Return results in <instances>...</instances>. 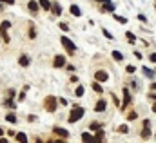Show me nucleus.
Here are the masks:
<instances>
[{"label":"nucleus","mask_w":156,"mask_h":143,"mask_svg":"<svg viewBox=\"0 0 156 143\" xmlns=\"http://www.w3.org/2000/svg\"><path fill=\"white\" fill-rule=\"evenodd\" d=\"M93 89H95L96 93H102V85H100V82L95 80V82H93Z\"/></svg>","instance_id":"nucleus-21"},{"label":"nucleus","mask_w":156,"mask_h":143,"mask_svg":"<svg viewBox=\"0 0 156 143\" xmlns=\"http://www.w3.org/2000/svg\"><path fill=\"white\" fill-rule=\"evenodd\" d=\"M105 107H107V103H105L104 100H100V102L96 103V107H95V111H96V112H104V111H105Z\"/></svg>","instance_id":"nucleus-10"},{"label":"nucleus","mask_w":156,"mask_h":143,"mask_svg":"<svg viewBox=\"0 0 156 143\" xmlns=\"http://www.w3.org/2000/svg\"><path fill=\"white\" fill-rule=\"evenodd\" d=\"M149 58H151V62H156V53H153V54H151Z\"/></svg>","instance_id":"nucleus-32"},{"label":"nucleus","mask_w":156,"mask_h":143,"mask_svg":"<svg viewBox=\"0 0 156 143\" xmlns=\"http://www.w3.org/2000/svg\"><path fill=\"white\" fill-rule=\"evenodd\" d=\"M96 138H98V141H102L104 140V131L100 129V131H96Z\"/></svg>","instance_id":"nucleus-27"},{"label":"nucleus","mask_w":156,"mask_h":143,"mask_svg":"<svg viewBox=\"0 0 156 143\" xmlns=\"http://www.w3.org/2000/svg\"><path fill=\"white\" fill-rule=\"evenodd\" d=\"M45 111H49V112L56 111V98L55 96H47L45 98Z\"/></svg>","instance_id":"nucleus-3"},{"label":"nucleus","mask_w":156,"mask_h":143,"mask_svg":"<svg viewBox=\"0 0 156 143\" xmlns=\"http://www.w3.org/2000/svg\"><path fill=\"white\" fill-rule=\"evenodd\" d=\"M95 80L100 82V83H102V82H107V80H109V74H107L105 71H96V73H95Z\"/></svg>","instance_id":"nucleus-5"},{"label":"nucleus","mask_w":156,"mask_h":143,"mask_svg":"<svg viewBox=\"0 0 156 143\" xmlns=\"http://www.w3.org/2000/svg\"><path fill=\"white\" fill-rule=\"evenodd\" d=\"M18 63H20L22 67H27V65H29V56H25V54H22V56L18 58Z\"/></svg>","instance_id":"nucleus-11"},{"label":"nucleus","mask_w":156,"mask_h":143,"mask_svg":"<svg viewBox=\"0 0 156 143\" xmlns=\"http://www.w3.org/2000/svg\"><path fill=\"white\" fill-rule=\"evenodd\" d=\"M0 40H2V33H0Z\"/></svg>","instance_id":"nucleus-37"},{"label":"nucleus","mask_w":156,"mask_h":143,"mask_svg":"<svg viewBox=\"0 0 156 143\" xmlns=\"http://www.w3.org/2000/svg\"><path fill=\"white\" fill-rule=\"evenodd\" d=\"M95 2H102V4H107V2H111V0H95Z\"/></svg>","instance_id":"nucleus-34"},{"label":"nucleus","mask_w":156,"mask_h":143,"mask_svg":"<svg viewBox=\"0 0 156 143\" xmlns=\"http://www.w3.org/2000/svg\"><path fill=\"white\" fill-rule=\"evenodd\" d=\"M100 129H102V123H98V122H93V123H91V131L96 132V131H100Z\"/></svg>","instance_id":"nucleus-19"},{"label":"nucleus","mask_w":156,"mask_h":143,"mask_svg":"<svg viewBox=\"0 0 156 143\" xmlns=\"http://www.w3.org/2000/svg\"><path fill=\"white\" fill-rule=\"evenodd\" d=\"M115 20L120 22V24H127V18H125V16H118V15H115Z\"/></svg>","instance_id":"nucleus-24"},{"label":"nucleus","mask_w":156,"mask_h":143,"mask_svg":"<svg viewBox=\"0 0 156 143\" xmlns=\"http://www.w3.org/2000/svg\"><path fill=\"white\" fill-rule=\"evenodd\" d=\"M129 103H131V96H129V93H127V91H124V103H122V109H124V107H127Z\"/></svg>","instance_id":"nucleus-12"},{"label":"nucleus","mask_w":156,"mask_h":143,"mask_svg":"<svg viewBox=\"0 0 156 143\" xmlns=\"http://www.w3.org/2000/svg\"><path fill=\"white\" fill-rule=\"evenodd\" d=\"M118 131H120V132H127V125H120Z\"/></svg>","instance_id":"nucleus-30"},{"label":"nucleus","mask_w":156,"mask_h":143,"mask_svg":"<svg viewBox=\"0 0 156 143\" xmlns=\"http://www.w3.org/2000/svg\"><path fill=\"white\" fill-rule=\"evenodd\" d=\"M153 111H154V112H156V103H154V105H153Z\"/></svg>","instance_id":"nucleus-35"},{"label":"nucleus","mask_w":156,"mask_h":143,"mask_svg":"<svg viewBox=\"0 0 156 143\" xmlns=\"http://www.w3.org/2000/svg\"><path fill=\"white\" fill-rule=\"evenodd\" d=\"M82 140H84V141H85V143H91V141H98V138H95V136H93V134H89V132H84V134H82Z\"/></svg>","instance_id":"nucleus-9"},{"label":"nucleus","mask_w":156,"mask_h":143,"mask_svg":"<svg viewBox=\"0 0 156 143\" xmlns=\"http://www.w3.org/2000/svg\"><path fill=\"white\" fill-rule=\"evenodd\" d=\"M125 34H127V38H129V42H131V44H133V42H134V40H136V36H134V34H133V33H131V31H127V33H125Z\"/></svg>","instance_id":"nucleus-25"},{"label":"nucleus","mask_w":156,"mask_h":143,"mask_svg":"<svg viewBox=\"0 0 156 143\" xmlns=\"http://www.w3.org/2000/svg\"><path fill=\"white\" fill-rule=\"evenodd\" d=\"M104 34H105V36H107V38H109V40H113V34H111V33H109V31H107V29H104Z\"/></svg>","instance_id":"nucleus-29"},{"label":"nucleus","mask_w":156,"mask_h":143,"mask_svg":"<svg viewBox=\"0 0 156 143\" xmlns=\"http://www.w3.org/2000/svg\"><path fill=\"white\" fill-rule=\"evenodd\" d=\"M142 138H144V140H149V138H151V122H149V120H144V131H142Z\"/></svg>","instance_id":"nucleus-4"},{"label":"nucleus","mask_w":156,"mask_h":143,"mask_svg":"<svg viewBox=\"0 0 156 143\" xmlns=\"http://www.w3.org/2000/svg\"><path fill=\"white\" fill-rule=\"evenodd\" d=\"M113 58H115L116 62H122V60H124V54H122L120 51H113Z\"/></svg>","instance_id":"nucleus-15"},{"label":"nucleus","mask_w":156,"mask_h":143,"mask_svg":"<svg viewBox=\"0 0 156 143\" xmlns=\"http://www.w3.org/2000/svg\"><path fill=\"white\" fill-rule=\"evenodd\" d=\"M0 2H5V4H15V0H0Z\"/></svg>","instance_id":"nucleus-33"},{"label":"nucleus","mask_w":156,"mask_h":143,"mask_svg":"<svg viewBox=\"0 0 156 143\" xmlns=\"http://www.w3.org/2000/svg\"><path fill=\"white\" fill-rule=\"evenodd\" d=\"M9 25H11L9 22H2V25H0V33H2V38H4L5 42H9V36L5 34V33H7V29H9Z\"/></svg>","instance_id":"nucleus-6"},{"label":"nucleus","mask_w":156,"mask_h":143,"mask_svg":"<svg viewBox=\"0 0 156 143\" xmlns=\"http://www.w3.org/2000/svg\"><path fill=\"white\" fill-rule=\"evenodd\" d=\"M75 94H76V96H82V94H84V87H82V85H78V87H76V91H75Z\"/></svg>","instance_id":"nucleus-26"},{"label":"nucleus","mask_w":156,"mask_h":143,"mask_svg":"<svg viewBox=\"0 0 156 143\" xmlns=\"http://www.w3.org/2000/svg\"><path fill=\"white\" fill-rule=\"evenodd\" d=\"M138 20H142V22H147V18H145L144 15H138Z\"/></svg>","instance_id":"nucleus-31"},{"label":"nucleus","mask_w":156,"mask_h":143,"mask_svg":"<svg viewBox=\"0 0 156 143\" xmlns=\"http://www.w3.org/2000/svg\"><path fill=\"white\" fill-rule=\"evenodd\" d=\"M2 134H4V131H2V129H0V136H2Z\"/></svg>","instance_id":"nucleus-36"},{"label":"nucleus","mask_w":156,"mask_h":143,"mask_svg":"<svg viewBox=\"0 0 156 143\" xmlns=\"http://www.w3.org/2000/svg\"><path fill=\"white\" fill-rule=\"evenodd\" d=\"M71 13H73L75 16H80V15H82V11H80L78 5H71Z\"/></svg>","instance_id":"nucleus-17"},{"label":"nucleus","mask_w":156,"mask_h":143,"mask_svg":"<svg viewBox=\"0 0 156 143\" xmlns=\"http://www.w3.org/2000/svg\"><path fill=\"white\" fill-rule=\"evenodd\" d=\"M60 42H62V45H64V47H65V49H67L71 54L76 51V45H75V44H73V42H71L67 36H62V38H60Z\"/></svg>","instance_id":"nucleus-2"},{"label":"nucleus","mask_w":156,"mask_h":143,"mask_svg":"<svg viewBox=\"0 0 156 143\" xmlns=\"http://www.w3.org/2000/svg\"><path fill=\"white\" fill-rule=\"evenodd\" d=\"M53 132H55V134H58V136H60V138H64V140H67V136H69V132H67L65 129H60V127H55V129H53Z\"/></svg>","instance_id":"nucleus-7"},{"label":"nucleus","mask_w":156,"mask_h":143,"mask_svg":"<svg viewBox=\"0 0 156 143\" xmlns=\"http://www.w3.org/2000/svg\"><path fill=\"white\" fill-rule=\"evenodd\" d=\"M104 11H111V13H113V11H115V5H113L111 2H107V4L104 5Z\"/></svg>","instance_id":"nucleus-23"},{"label":"nucleus","mask_w":156,"mask_h":143,"mask_svg":"<svg viewBox=\"0 0 156 143\" xmlns=\"http://www.w3.org/2000/svg\"><path fill=\"white\" fill-rule=\"evenodd\" d=\"M82 116H84V107L75 105V107L71 109V114H69V123H76Z\"/></svg>","instance_id":"nucleus-1"},{"label":"nucleus","mask_w":156,"mask_h":143,"mask_svg":"<svg viewBox=\"0 0 156 143\" xmlns=\"http://www.w3.org/2000/svg\"><path fill=\"white\" fill-rule=\"evenodd\" d=\"M51 11H53L55 15H62V7H60L58 4H53V7H51Z\"/></svg>","instance_id":"nucleus-16"},{"label":"nucleus","mask_w":156,"mask_h":143,"mask_svg":"<svg viewBox=\"0 0 156 143\" xmlns=\"http://www.w3.org/2000/svg\"><path fill=\"white\" fill-rule=\"evenodd\" d=\"M144 74H145L147 78H154V71H151L149 67H144Z\"/></svg>","instance_id":"nucleus-18"},{"label":"nucleus","mask_w":156,"mask_h":143,"mask_svg":"<svg viewBox=\"0 0 156 143\" xmlns=\"http://www.w3.org/2000/svg\"><path fill=\"white\" fill-rule=\"evenodd\" d=\"M38 4H40V2H35V0H31V2H29V11L36 13V11H38Z\"/></svg>","instance_id":"nucleus-13"},{"label":"nucleus","mask_w":156,"mask_h":143,"mask_svg":"<svg viewBox=\"0 0 156 143\" xmlns=\"http://www.w3.org/2000/svg\"><path fill=\"white\" fill-rule=\"evenodd\" d=\"M53 63H55V67H64L65 65V58L62 54H58V56H55V62Z\"/></svg>","instance_id":"nucleus-8"},{"label":"nucleus","mask_w":156,"mask_h":143,"mask_svg":"<svg viewBox=\"0 0 156 143\" xmlns=\"http://www.w3.org/2000/svg\"><path fill=\"white\" fill-rule=\"evenodd\" d=\"M38 2H40V5H42L44 9H47V11H49V9L53 7V4H51L49 0H38Z\"/></svg>","instance_id":"nucleus-14"},{"label":"nucleus","mask_w":156,"mask_h":143,"mask_svg":"<svg viewBox=\"0 0 156 143\" xmlns=\"http://www.w3.org/2000/svg\"><path fill=\"white\" fill-rule=\"evenodd\" d=\"M16 141H22V143H25V141H27V138H25V134H24V132H18V134H16Z\"/></svg>","instance_id":"nucleus-20"},{"label":"nucleus","mask_w":156,"mask_h":143,"mask_svg":"<svg viewBox=\"0 0 156 143\" xmlns=\"http://www.w3.org/2000/svg\"><path fill=\"white\" fill-rule=\"evenodd\" d=\"M125 71L131 74V73H134V71H136V67H134V65H127V69H125Z\"/></svg>","instance_id":"nucleus-28"},{"label":"nucleus","mask_w":156,"mask_h":143,"mask_svg":"<svg viewBox=\"0 0 156 143\" xmlns=\"http://www.w3.org/2000/svg\"><path fill=\"white\" fill-rule=\"evenodd\" d=\"M5 120H7L9 123H16V116H15L13 112H11V114H7V116H5Z\"/></svg>","instance_id":"nucleus-22"}]
</instances>
